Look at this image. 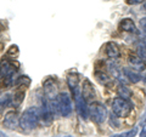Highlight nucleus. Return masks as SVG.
<instances>
[{"label": "nucleus", "mask_w": 146, "mask_h": 137, "mask_svg": "<svg viewBox=\"0 0 146 137\" xmlns=\"http://www.w3.org/2000/svg\"><path fill=\"white\" fill-rule=\"evenodd\" d=\"M51 108L54 114H61L63 118H67L72 113V101L71 96L67 92H61L56 96V98L52 99Z\"/></svg>", "instance_id": "f257e3e1"}, {"label": "nucleus", "mask_w": 146, "mask_h": 137, "mask_svg": "<svg viewBox=\"0 0 146 137\" xmlns=\"http://www.w3.org/2000/svg\"><path fill=\"white\" fill-rule=\"evenodd\" d=\"M40 109L36 107H29L20 117V126L25 130H33L39 124Z\"/></svg>", "instance_id": "f03ea898"}, {"label": "nucleus", "mask_w": 146, "mask_h": 137, "mask_svg": "<svg viewBox=\"0 0 146 137\" xmlns=\"http://www.w3.org/2000/svg\"><path fill=\"white\" fill-rule=\"evenodd\" d=\"M133 109V103L122 97H116L112 101V112L117 118H125Z\"/></svg>", "instance_id": "7ed1b4c3"}, {"label": "nucleus", "mask_w": 146, "mask_h": 137, "mask_svg": "<svg viewBox=\"0 0 146 137\" xmlns=\"http://www.w3.org/2000/svg\"><path fill=\"white\" fill-rule=\"evenodd\" d=\"M89 117L96 124H102L107 119V109L104 104L95 102L89 107Z\"/></svg>", "instance_id": "20e7f679"}, {"label": "nucleus", "mask_w": 146, "mask_h": 137, "mask_svg": "<svg viewBox=\"0 0 146 137\" xmlns=\"http://www.w3.org/2000/svg\"><path fill=\"white\" fill-rule=\"evenodd\" d=\"M76 101V108H77V113L82 119H86V117L89 115V108L86 107V101L83 98L80 92H77L76 95H73Z\"/></svg>", "instance_id": "39448f33"}, {"label": "nucleus", "mask_w": 146, "mask_h": 137, "mask_svg": "<svg viewBox=\"0 0 146 137\" xmlns=\"http://www.w3.org/2000/svg\"><path fill=\"white\" fill-rule=\"evenodd\" d=\"M16 73V68L12 63L7 60V58L4 57L1 61H0V74L6 79H11L12 75Z\"/></svg>", "instance_id": "423d86ee"}, {"label": "nucleus", "mask_w": 146, "mask_h": 137, "mask_svg": "<svg viewBox=\"0 0 146 137\" xmlns=\"http://www.w3.org/2000/svg\"><path fill=\"white\" fill-rule=\"evenodd\" d=\"M3 124L6 129H10V130H15L16 127L20 125V118H18L17 113L16 112H9L5 114L4 117V120H3Z\"/></svg>", "instance_id": "0eeeda50"}, {"label": "nucleus", "mask_w": 146, "mask_h": 137, "mask_svg": "<svg viewBox=\"0 0 146 137\" xmlns=\"http://www.w3.org/2000/svg\"><path fill=\"white\" fill-rule=\"evenodd\" d=\"M128 63H129L130 67L136 72H143L146 69V62L143 58H140L139 56L130 55V56L128 57Z\"/></svg>", "instance_id": "6e6552de"}, {"label": "nucleus", "mask_w": 146, "mask_h": 137, "mask_svg": "<svg viewBox=\"0 0 146 137\" xmlns=\"http://www.w3.org/2000/svg\"><path fill=\"white\" fill-rule=\"evenodd\" d=\"M82 96L85 101H91L95 97V90L93 84L90 83V80L86 79L83 83V88H82Z\"/></svg>", "instance_id": "1a4fd4ad"}, {"label": "nucleus", "mask_w": 146, "mask_h": 137, "mask_svg": "<svg viewBox=\"0 0 146 137\" xmlns=\"http://www.w3.org/2000/svg\"><path fill=\"white\" fill-rule=\"evenodd\" d=\"M105 52H106L107 57L111 58V60H116V58H118L119 55H121L118 45L116 43H113V41H110V43L106 44V46H105Z\"/></svg>", "instance_id": "9d476101"}, {"label": "nucleus", "mask_w": 146, "mask_h": 137, "mask_svg": "<svg viewBox=\"0 0 146 137\" xmlns=\"http://www.w3.org/2000/svg\"><path fill=\"white\" fill-rule=\"evenodd\" d=\"M44 94L50 101L56 98V96H57L56 95V85L54 84V81L51 79H48L44 83Z\"/></svg>", "instance_id": "9b49d317"}, {"label": "nucleus", "mask_w": 146, "mask_h": 137, "mask_svg": "<svg viewBox=\"0 0 146 137\" xmlns=\"http://www.w3.org/2000/svg\"><path fill=\"white\" fill-rule=\"evenodd\" d=\"M122 72H123V74H124V76L127 78V79L129 80L130 83H133V84L139 83V81L141 80L140 74L136 70L131 69V68H123Z\"/></svg>", "instance_id": "f8f14e48"}, {"label": "nucleus", "mask_w": 146, "mask_h": 137, "mask_svg": "<svg viewBox=\"0 0 146 137\" xmlns=\"http://www.w3.org/2000/svg\"><path fill=\"white\" fill-rule=\"evenodd\" d=\"M67 84L72 91V95H76L77 92H79V79L77 75H72V74L68 75L67 76Z\"/></svg>", "instance_id": "ddd939ff"}, {"label": "nucleus", "mask_w": 146, "mask_h": 137, "mask_svg": "<svg viewBox=\"0 0 146 137\" xmlns=\"http://www.w3.org/2000/svg\"><path fill=\"white\" fill-rule=\"evenodd\" d=\"M119 28L123 32H135L136 30L134 22H133V20H130V18H124V20H122V22L119 23Z\"/></svg>", "instance_id": "4468645a"}, {"label": "nucleus", "mask_w": 146, "mask_h": 137, "mask_svg": "<svg viewBox=\"0 0 146 137\" xmlns=\"http://www.w3.org/2000/svg\"><path fill=\"white\" fill-rule=\"evenodd\" d=\"M117 94H118V97H122L124 99H128L130 101V97H131V91L127 88L124 85H119L117 88Z\"/></svg>", "instance_id": "2eb2a0df"}, {"label": "nucleus", "mask_w": 146, "mask_h": 137, "mask_svg": "<svg viewBox=\"0 0 146 137\" xmlns=\"http://www.w3.org/2000/svg\"><path fill=\"white\" fill-rule=\"evenodd\" d=\"M25 96H26L25 91H17V92L13 95L11 104H12V106L15 107V108H17L18 106H21V103L23 102V99H25Z\"/></svg>", "instance_id": "dca6fc26"}, {"label": "nucleus", "mask_w": 146, "mask_h": 137, "mask_svg": "<svg viewBox=\"0 0 146 137\" xmlns=\"http://www.w3.org/2000/svg\"><path fill=\"white\" fill-rule=\"evenodd\" d=\"M12 102V97L10 94H0V109L9 107Z\"/></svg>", "instance_id": "f3484780"}, {"label": "nucleus", "mask_w": 146, "mask_h": 137, "mask_svg": "<svg viewBox=\"0 0 146 137\" xmlns=\"http://www.w3.org/2000/svg\"><path fill=\"white\" fill-rule=\"evenodd\" d=\"M95 78H96V80L102 85H108L111 83V78L104 72H95Z\"/></svg>", "instance_id": "a211bd4d"}, {"label": "nucleus", "mask_w": 146, "mask_h": 137, "mask_svg": "<svg viewBox=\"0 0 146 137\" xmlns=\"http://www.w3.org/2000/svg\"><path fill=\"white\" fill-rule=\"evenodd\" d=\"M136 52H138L139 57L143 58L144 61H146V39H144L143 41H140L136 46Z\"/></svg>", "instance_id": "6ab92c4d"}, {"label": "nucleus", "mask_w": 146, "mask_h": 137, "mask_svg": "<svg viewBox=\"0 0 146 137\" xmlns=\"http://www.w3.org/2000/svg\"><path fill=\"white\" fill-rule=\"evenodd\" d=\"M17 85H25V86H28L31 84V79L28 76H20L16 81Z\"/></svg>", "instance_id": "aec40b11"}, {"label": "nucleus", "mask_w": 146, "mask_h": 137, "mask_svg": "<svg viewBox=\"0 0 146 137\" xmlns=\"http://www.w3.org/2000/svg\"><path fill=\"white\" fill-rule=\"evenodd\" d=\"M136 134H138V127H136V126H134L131 130H129V131H127V132H125L127 137H135Z\"/></svg>", "instance_id": "412c9836"}, {"label": "nucleus", "mask_w": 146, "mask_h": 137, "mask_svg": "<svg viewBox=\"0 0 146 137\" xmlns=\"http://www.w3.org/2000/svg\"><path fill=\"white\" fill-rule=\"evenodd\" d=\"M7 53L9 55H12V56H15V55L18 53V47L16 46V45H12V46L10 47V50L7 51Z\"/></svg>", "instance_id": "4be33fe9"}, {"label": "nucleus", "mask_w": 146, "mask_h": 137, "mask_svg": "<svg viewBox=\"0 0 146 137\" xmlns=\"http://www.w3.org/2000/svg\"><path fill=\"white\" fill-rule=\"evenodd\" d=\"M127 4H129V5H139L144 1V0H125Z\"/></svg>", "instance_id": "5701e85b"}, {"label": "nucleus", "mask_w": 146, "mask_h": 137, "mask_svg": "<svg viewBox=\"0 0 146 137\" xmlns=\"http://www.w3.org/2000/svg\"><path fill=\"white\" fill-rule=\"evenodd\" d=\"M140 26L143 27L144 29H146V17H144V18H141L140 20Z\"/></svg>", "instance_id": "b1692460"}, {"label": "nucleus", "mask_w": 146, "mask_h": 137, "mask_svg": "<svg viewBox=\"0 0 146 137\" xmlns=\"http://www.w3.org/2000/svg\"><path fill=\"white\" fill-rule=\"evenodd\" d=\"M140 137H146V127L141 130V132H140Z\"/></svg>", "instance_id": "393cba45"}, {"label": "nucleus", "mask_w": 146, "mask_h": 137, "mask_svg": "<svg viewBox=\"0 0 146 137\" xmlns=\"http://www.w3.org/2000/svg\"><path fill=\"white\" fill-rule=\"evenodd\" d=\"M112 137H127V135H125V132H123V134H118V135H115Z\"/></svg>", "instance_id": "a878e982"}, {"label": "nucleus", "mask_w": 146, "mask_h": 137, "mask_svg": "<svg viewBox=\"0 0 146 137\" xmlns=\"http://www.w3.org/2000/svg\"><path fill=\"white\" fill-rule=\"evenodd\" d=\"M63 137H73V136H70V135H67V136H63Z\"/></svg>", "instance_id": "bb28decb"}, {"label": "nucleus", "mask_w": 146, "mask_h": 137, "mask_svg": "<svg viewBox=\"0 0 146 137\" xmlns=\"http://www.w3.org/2000/svg\"><path fill=\"white\" fill-rule=\"evenodd\" d=\"M144 9H145V10H146V4H145V5H144Z\"/></svg>", "instance_id": "cd10ccee"}]
</instances>
